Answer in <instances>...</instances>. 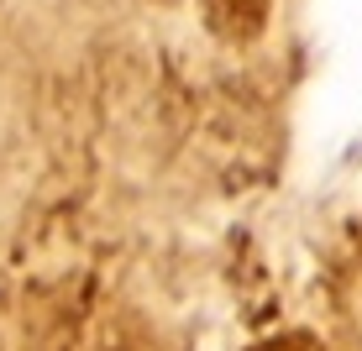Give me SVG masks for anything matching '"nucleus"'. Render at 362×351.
Segmentation results:
<instances>
[{
    "label": "nucleus",
    "instance_id": "f257e3e1",
    "mask_svg": "<svg viewBox=\"0 0 362 351\" xmlns=\"http://www.w3.org/2000/svg\"><path fill=\"white\" fill-rule=\"evenodd\" d=\"M205 11V27L226 42H252L263 37L268 16H273V0H199Z\"/></svg>",
    "mask_w": 362,
    "mask_h": 351
},
{
    "label": "nucleus",
    "instance_id": "f03ea898",
    "mask_svg": "<svg viewBox=\"0 0 362 351\" xmlns=\"http://www.w3.org/2000/svg\"><path fill=\"white\" fill-rule=\"evenodd\" d=\"M268 351H310V346H268Z\"/></svg>",
    "mask_w": 362,
    "mask_h": 351
}]
</instances>
